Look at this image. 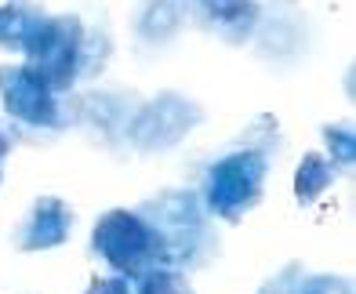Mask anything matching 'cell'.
Instances as JSON below:
<instances>
[{
  "mask_svg": "<svg viewBox=\"0 0 356 294\" xmlns=\"http://www.w3.org/2000/svg\"><path fill=\"white\" fill-rule=\"evenodd\" d=\"M334 174H338V171L331 168L327 156L305 153V160L298 163V174H295V200H298V204H313L316 196L334 182Z\"/></svg>",
  "mask_w": 356,
  "mask_h": 294,
  "instance_id": "12",
  "label": "cell"
},
{
  "mask_svg": "<svg viewBox=\"0 0 356 294\" xmlns=\"http://www.w3.org/2000/svg\"><path fill=\"white\" fill-rule=\"evenodd\" d=\"M323 142H327V149H331L334 171L338 168H349L353 156H356V135H353V127L349 124H327V127H323Z\"/></svg>",
  "mask_w": 356,
  "mask_h": 294,
  "instance_id": "15",
  "label": "cell"
},
{
  "mask_svg": "<svg viewBox=\"0 0 356 294\" xmlns=\"http://www.w3.org/2000/svg\"><path fill=\"white\" fill-rule=\"evenodd\" d=\"M91 254L102 258L117 276H142L153 269H164V254L153 236V229L138 218V211H109L99 218L91 233Z\"/></svg>",
  "mask_w": 356,
  "mask_h": 294,
  "instance_id": "4",
  "label": "cell"
},
{
  "mask_svg": "<svg viewBox=\"0 0 356 294\" xmlns=\"http://www.w3.org/2000/svg\"><path fill=\"white\" fill-rule=\"evenodd\" d=\"M11 142H15V135H11V131H8L4 124H0V156H4V153L11 149Z\"/></svg>",
  "mask_w": 356,
  "mask_h": 294,
  "instance_id": "17",
  "label": "cell"
},
{
  "mask_svg": "<svg viewBox=\"0 0 356 294\" xmlns=\"http://www.w3.org/2000/svg\"><path fill=\"white\" fill-rule=\"evenodd\" d=\"M0 98H4L8 117L26 127H37V131L62 127V106L55 91L29 65H15V62L0 65Z\"/></svg>",
  "mask_w": 356,
  "mask_h": 294,
  "instance_id": "6",
  "label": "cell"
},
{
  "mask_svg": "<svg viewBox=\"0 0 356 294\" xmlns=\"http://www.w3.org/2000/svg\"><path fill=\"white\" fill-rule=\"evenodd\" d=\"M131 294H193V287L186 284L182 272L153 269V272H142V276H138V287H135Z\"/></svg>",
  "mask_w": 356,
  "mask_h": 294,
  "instance_id": "14",
  "label": "cell"
},
{
  "mask_svg": "<svg viewBox=\"0 0 356 294\" xmlns=\"http://www.w3.org/2000/svg\"><path fill=\"white\" fill-rule=\"evenodd\" d=\"M302 37L305 29L295 15H277V19H269L262 29H258V55L262 58H291L302 51Z\"/></svg>",
  "mask_w": 356,
  "mask_h": 294,
  "instance_id": "11",
  "label": "cell"
},
{
  "mask_svg": "<svg viewBox=\"0 0 356 294\" xmlns=\"http://www.w3.org/2000/svg\"><path fill=\"white\" fill-rule=\"evenodd\" d=\"M200 120H204L200 102H193L178 91H164L153 102H142L135 109L131 124H127V142L138 153H160L178 145Z\"/></svg>",
  "mask_w": 356,
  "mask_h": 294,
  "instance_id": "5",
  "label": "cell"
},
{
  "mask_svg": "<svg viewBox=\"0 0 356 294\" xmlns=\"http://www.w3.org/2000/svg\"><path fill=\"white\" fill-rule=\"evenodd\" d=\"M120 95L124 91H113V95L91 91L88 98H80V102H76V120L84 127H95L106 142H113L120 131L127 135V124H131L138 102H135V98L127 102V98H120Z\"/></svg>",
  "mask_w": 356,
  "mask_h": 294,
  "instance_id": "9",
  "label": "cell"
},
{
  "mask_svg": "<svg viewBox=\"0 0 356 294\" xmlns=\"http://www.w3.org/2000/svg\"><path fill=\"white\" fill-rule=\"evenodd\" d=\"M186 15L193 26L225 44H248L262 19L254 0H186Z\"/></svg>",
  "mask_w": 356,
  "mask_h": 294,
  "instance_id": "7",
  "label": "cell"
},
{
  "mask_svg": "<svg viewBox=\"0 0 356 294\" xmlns=\"http://www.w3.org/2000/svg\"><path fill=\"white\" fill-rule=\"evenodd\" d=\"M186 22H189L186 0H142L135 15V33L145 47H160L171 44Z\"/></svg>",
  "mask_w": 356,
  "mask_h": 294,
  "instance_id": "10",
  "label": "cell"
},
{
  "mask_svg": "<svg viewBox=\"0 0 356 294\" xmlns=\"http://www.w3.org/2000/svg\"><path fill=\"white\" fill-rule=\"evenodd\" d=\"M37 19L33 4H0V47H11V51H22V44L29 37V26Z\"/></svg>",
  "mask_w": 356,
  "mask_h": 294,
  "instance_id": "13",
  "label": "cell"
},
{
  "mask_svg": "<svg viewBox=\"0 0 356 294\" xmlns=\"http://www.w3.org/2000/svg\"><path fill=\"white\" fill-rule=\"evenodd\" d=\"M138 218L153 229V236L164 254V269L182 272L207 266L215 258L218 243L200 207V196L189 189H168L138 207Z\"/></svg>",
  "mask_w": 356,
  "mask_h": 294,
  "instance_id": "2",
  "label": "cell"
},
{
  "mask_svg": "<svg viewBox=\"0 0 356 294\" xmlns=\"http://www.w3.org/2000/svg\"><path fill=\"white\" fill-rule=\"evenodd\" d=\"M22 55L51 91H70L80 76L99 73V65L109 58V37L99 29H84L76 15L37 11Z\"/></svg>",
  "mask_w": 356,
  "mask_h": 294,
  "instance_id": "1",
  "label": "cell"
},
{
  "mask_svg": "<svg viewBox=\"0 0 356 294\" xmlns=\"http://www.w3.org/2000/svg\"><path fill=\"white\" fill-rule=\"evenodd\" d=\"M269 174V149L266 145H236L225 149L204 174V204L222 222H240L262 200Z\"/></svg>",
  "mask_w": 356,
  "mask_h": 294,
  "instance_id": "3",
  "label": "cell"
},
{
  "mask_svg": "<svg viewBox=\"0 0 356 294\" xmlns=\"http://www.w3.org/2000/svg\"><path fill=\"white\" fill-rule=\"evenodd\" d=\"M88 294H131V284L127 276H95Z\"/></svg>",
  "mask_w": 356,
  "mask_h": 294,
  "instance_id": "16",
  "label": "cell"
},
{
  "mask_svg": "<svg viewBox=\"0 0 356 294\" xmlns=\"http://www.w3.org/2000/svg\"><path fill=\"white\" fill-rule=\"evenodd\" d=\"M73 229V211L66 200L58 196H40L33 200V207L26 211V218L15 229V247L19 251H47V247H58L66 243Z\"/></svg>",
  "mask_w": 356,
  "mask_h": 294,
  "instance_id": "8",
  "label": "cell"
}]
</instances>
